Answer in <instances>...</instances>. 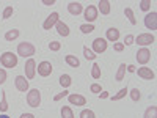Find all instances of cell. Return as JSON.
I'll return each instance as SVG.
<instances>
[{
	"mask_svg": "<svg viewBox=\"0 0 157 118\" xmlns=\"http://www.w3.org/2000/svg\"><path fill=\"white\" fill-rule=\"evenodd\" d=\"M80 118H96V115H94V112L93 110H82L80 112Z\"/></svg>",
	"mask_w": 157,
	"mask_h": 118,
	"instance_id": "4dcf8cb0",
	"label": "cell"
},
{
	"mask_svg": "<svg viewBox=\"0 0 157 118\" xmlns=\"http://www.w3.org/2000/svg\"><path fill=\"white\" fill-rule=\"evenodd\" d=\"M17 36H19V30H17V29L8 30V32L5 33V39H6V41H14Z\"/></svg>",
	"mask_w": 157,
	"mask_h": 118,
	"instance_id": "44dd1931",
	"label": "cell"
},
{
	"mask_svg": "<svg viewBox=\"0 0 157 118\" xmlns=\"http://www.w3.org/2000/svg\"><path fill=\"white\" fill-rule=\"evenodd\" d=\"M5 81H6V71L0 68V85H3Z\"/></svg>",
	"mask_w": 157,
	"mask_h": 118,
	"instance_id": "f35d334b",
	"label": "cell"
},
{
	"mask_svg": "<svg viewBox=\"0 0 157 118\" xmlns=\"http://www.w3.org/2000/svg\"><path fill=\"white\" fill-rule=\"evenodd\" d=\"M113 49H115L116 52H121V50L124 49V44H123V43H115V46H113Z\"/></svg>",
	"mask_w": 157,
	"mask_h": 118,
	"instance_id": "ab89813d",
	"label": "cell"
},
{
	"mask_svg": "<svg viewBox=\"0 0 157 118\" xmlns=\"http://www.w3.org/2000/svg\"><path fill=\"white\" fill-rule=\"evenodd\" d=\"M68 101L72 104V106H78V107H82V106H85V104H86L85 96H82V95H77V93L68 95Z\"/></svg>",
	"mask_w": 157,
	"mask_h": 118,
	"instance_id": "30bf717a",
	"label": "cell"
},
{
	"mask_svg": "<svg viewBox=\"0 0 157 118\" xmlns=\"http://www.w3.org/2000/svg\"><path fill=\"white\" fill-rule=\"evenodd\" d=\"M8 110V102H6V95L5 91L2 93V101H0V112H6Z\"/></svg>",
	"mask_w": 157,
	"mask_h": 118,
	"instance_id": "f1b7e54d",
	"label": "cell"
},
{
	"mask_svg": "<svg viewBox=\"0 0 157 118\" xmlns=\"http://www.w3.org/2000/svg\"><path fill=\"white\" fill-rule=\"evenodd\" d=\"M60 47H61V44H60L58 41H52V43L49 44V49H50V50H54V52L60 50Z\"/></svg>",
	"mask_w": 157,
	"mask_h": 118,
	"instance_id": "d590c367",
	"label": "cell"
},
{
	"mask_svg": "<svg viewBox=\"0 0 157 118\" xmlns=\"http://www.w3.org/2000/svg\"><path fill=\"white\" fill-rule=\"evenodd\" d=\"M130 99L135 101V102L140 99V90H138V88H134L132 91H130Z\"/></svg>",
	"mask_w": 157,
	"mask_h": 118,
	"instance_id": "836d02e7",
	"label": "cell"
},
{
	"mask_svg": "<svg viewBox=\"0 0 157 118\" xmlns=\"http://www.w3.org/2000/svg\"><path fill=\"white\" fill-rule=\"evenodd\" d=\"M138 76L140 77H143V79H146V81H152V79L155 77V74H154V71H151V68H138Z\"/></svg>",
	"mask_w": 157,
	"mask_h": 118,
	"instance_id": "9a60e30c",
	"label": "cell"
},
{
	"mask_svg": "<svg viewBox=\"0 0 157 118\" xmlns=\"http://www.w3.org/2000/svg\"><path fill=\"white\" fill-rule=\"evenodd\" d=\"M83 57H85L86 60H94V58H96V54L85 46V47H83Z\"/></svg>",
	"mask_w": 157,
	"mask_h": 118,
	"instance_id": "83f0119b",
	"label": "cell"
},
{
	"mask_svg": "<svg viewBox=\"0 0 157 118\" xmlns=\"http://www.w3.org/2000/svg\"><path fill=\"white\" fill-rule=\"evenodd\" d=\"M124 14L127 16L129 22L132 24V25H135V24H137V19H135V16H134V11H132V8H126V10H124Z\"/></svg>",
	"mask_w": 157,
	"mask_h": 118,
	"instance_id": "cb8c5ba5",
	"label": "cell"
},
{
	"mask_svg": "<svg viewBox=\"0 0 157 118\" xmlns=\"http://www.w3.org/2000/svg\"><path fill=\"white\" fill-rule=\"evenodd\" d=\"M68 11L71 13L72 16H78L83 11V6H82V3H78V2H71V3H68Z\"/></svg>",
	"mask_w": 157,
	"mask_h": 118,
	"instance_id": "5bb4252c",
	"label": "cell"
},
{
	"mask_svg": "<svg viewBox=\"0 0 157 118\" xmlns=\"http://www.w3.org/2000/svg\"><path fill=\"white\" fill-rule=\"evenodd\" d=\"M80 30H82V33H91L94 30V27L91 24H82L80 25Z\"/></svg>",
	"mask_w": 157,
	"mask_h": 118,
	"instance_id": "f546056e",
	"label": "cell"
},
{
	"mask_svg": "<svg viewBox=\"0 0 157 118\" xmlns=\"http://www.w3.org/2000/svg\"><path fill=\"white\" fill-rule=\"evenodd\" d=\"M32 55H35V46L32 43H19L17 46V57H29L32 58Z\"/></svg>",
	"mask_w": 157,
	"mask_h": 118,
	"instance_id": "7a4b0ae2",
	"label": "cell"
},
{
	"mask_svg": "<svg viewBox=\"0 0 157 118\" xmlns=\"http://www.w3.org/2000/svg\"><path fill=\"white\" fill-rule=\"evenodd\" d=\"M21 118H35V115L33 113H22Z\"/></svg>",
	"mask_w": 157,
	"mask_h": 118,
	"instance_id": "b9f144b4",
	"label": "cell"
},
{
	"mask_svg": "<svg viewBox=\"0 0 157 118\" xmlns=\"http://www.w3.org/2000/svg\"><path fill=\"white\" fill-rule=\"evenodd\" d=\"M107 98H109L107 91H101V99H107Z\"/></svg>",
	"mask_w": 157,
	"mask_h": 118,
	"instance_id": "7bdbcfd3",
	"label": "cell"
},
{
	"mask_svg": "<svg viewBox=\"0 0 157 118\" xmlns=\"http://www.w3.org/2000/svg\"><path fill=\"white\" fill-rule=\"evenodd\" d=\"M90 90H91V93H101V91H102V88H101L99 84H93V85L90 87Z\"/></svg>",
	"mask_w": 157,
	"mask_h": 118,
	"instance_id": "74e56055",
	"label": "cell"
},
{
	"mask_svg": "<svg viewBox=\"0 0 157 118\" xmlns=\"http://www.w3.org/2000/svg\"><path fill=\"white\" fill-rule=\"evenodd\" d=\"M127 93H129V90H127V88H121V90L118 91V93H116L115 96H112V101H120V99H123Z\"/></svg>",
	"mask_w": 157,
	"mask_h": 118,
	"instance_id": "484cf974",
	"label": "cell"
},
{
	"mask_svg": "<svg viewBox=\"0 0 157 118\" xmlns=\"http://www.w3.org/2000/svg\"><path fill=\"white\" fill-rule=\"evenodd\" d=\"M43 3H44V5H54L55 0H43Z\"/></svg>",
	"mask_w": 157,
	"mask_h": 118,
	"instance_id": "ee69618b",
	"label": "cell"
},
{
	"mask_svg": "<svg viewBox=\"0 0 157 118\" xmlns=\"http://www.w3.org/2000/svg\"><path fill=\"white\" fill-rule=\"evenodd\" d=\"M98 5H99L98 10L101 11V14H109V13H110V2H109V0H101Z\"/></svg>",
	"mask_w": 157,
	"mask_h": 118,
	"instance_id": "ac0fdd59",
	"label": "cell"
},
{
	"mask_svg": "<svg viewBox=\"0 0 157 118\" xmlns=\"http://www.w3.org/2000/svg\"><path fill=\"white\" fill-rule=\"evenodd\" d=\"M27 104L30 107H38L41 104V91L38 88H33L27 93Z\"/></svg>",
	"mask_w": 157,
	"mask_h": 118,
	"instance_id": "3957f363",
	"label": "cell"
},
{
	"mask_svg": "<svg viewBox=\"0 0 157 118\" xmlns=\"http://www.w3.org/2000/svg\"><path fill=\"white\" fill-rule=\"evenodd\" d=\"M134 41H137V44H140V46H143V47H146V46H149V44H152L154 41H155V38H154V35H151V33H141V35H138Z\"/></svg>",
	"mask_w": 157,
	"mask_h": 118,
	"instance_id": "277c9868",
	"label": "cell"
},
{
	"mask_svg": "<svg viewBox=\"0 0 157 118\" xmlns=\"http://www.w3.org/2000/svg\"><path fill=\"white\" fill-rule=\"evenodd\" d=\"M126 68H127V71H129V73H135V71H137L134 65H129V66H126Z\"/></svg>",
	"mask_w": 157,
	"mask_h": 118,
	"instance_id": "60d3db41",
	"label": "cell"
},
{
	"mask_svg": "<svg viewBox=\"0 0 157 118\" xmlns=\"http://www.w3.org/2000/svg\"><path fill=\"white\" fill-rule=\"evenodd\" d=\"M64 60H66V63L69 65L71 68H78V66H80V60H78L75 55H66Z\"/></svg>",
	"mask_w": 157,
	"mask_h": 118,
	"instance_id": "d6986e66",
	"label": "cell"
},
{
	"mask_svg": "<svg viewBox=\"0 0 157 118\" xmlns=\"http://www.w3.org/2000/svg\"><path fill=\"white\" fill-rule=\"evenodd\" d=\"M14 85H16V88L19 90V91H29V81L25 79V76H17L16 79H14Z\"/></svg>",
	"mask_w": 157,
	"mask_h": 118,
	"instance_id": "8fae6325",
	"label": "cell"
},
{
	"mask_svg": "<svg viewBox=\"0 0 157 118\" xmlns=\"http://www.w3.org/2000/svg\"><path fill=\"white\" fill-rule=\"evenodd\" d=\"M61 118H74L72 109H71L69 106H64V107H61Z\"/></svg>",
	"mask_w": 157,
	"mask_h": 118,
	"instance_id": "603a6c76",
	"label": "cell"
},
{
	"mask_svg": "<svg viewBox=\"0 0 157 118\" xmlns=\"http://www.w3.org/2000/svg\"><path fill=\"white\" fill-rule=\"evenodd\" d=\"M91 77H93V79H99L101 77V66L98 63H94L93 68H91Z\"/></svg>",
	"mask_w": 157,
	"mask_h": 118,
	"instance_id": "4316f807",
	"label": "cell"
},
{
	"mask_svg": "<svg viewBox=\"0 0 157 118\" xmlns=\"http://www.w3.org/2000/svg\"><path fill=\"white\" fill-rule=\"evenodd\" d=\"M107 39H109V41H112V43H116L118 39H120V30L115 29V27L109 29L107 30Z\"/></svg>",
	"mask_w": 157,
	"mask_h": 118,
	"instance_id": "e0dca14e",
	"label": "cell"
},
{
	"mask_svg": "<svg viewBox=\"0 0 157 118\" xmlns=\"http://www.w3.org/2000/svg\"><path fill=\"white\" fill-rule=\"evenodd\" d=\"M140 8L143 11H149L151 10V2H149V0H141V2H140Z\"/></svg>",
	"mask_w": 157,
	"mask_h": 118,
	"instance_id": "d6a6232c",
	"label": "cell"
},
{
	"mask_svg": "<svg viewBox=\"0 0 157 118\" xmlns=\"http://www.w3.org/2000/svg\"><path fill=\"white\" fill-rule=\"evenodd\" d=\"M0 63L3 65V68H16L17 66V55L13 52H3L0 55Z\"/></svg>",
	"mask_w": 157,
	"mask_h": 118,
	"instance_id": "6da1fadb",
	"label": "cell"
},
{
	"mask_svg": "<svg viewBox=\"0 0 157 118\" xmlns=\"http://www.w3.org/2000/svg\"><path fill=\"white\" fill-rule=\"evenodd\" d=\"M93 50L94 54H102V52L107 50V41L104 38H96L93 41Z\"/></svg>",
	"mask_w": 157,
	"mask_h": 118,
	"instance_id": "9c48e42d",
	"label": "cell"
},
{
	"mask_svg": "<svg viewBox=\"0 0 157 118\" xmlns=\"http://www.w3.org/2000/svg\"><path fill=\"white\" fill-rule=\"evenodd\" d=\"M145 25L148 30H155L157 29V13L152 11V13H148L145 16Z\"/></svg>",
	"mask_w": 157,
	"mask_h": 118,
	"instance_id": "5b68a950",
	"label": "cell"
},
{
	"mask_svg": "<svg viewBox=\"0 0 157 118\" xmlns=\"http://www.w3.org/2000/svg\"><path fill=\"white\" fill-rule=\"evenodd\" d=\"M85 19H86V22L96 21V19H98V8L93 6V5L86 6V10H85Z\"/></svg>",
	"mask_w": 157,
	"mask_h": 118,
	"instance_id": "4fadbf2b",
	"label": "cell"
},
{
	"mask_svg": "<svg viewBox=\"0 0 157 118\" xmlns=\"http://www.w3.org/2000/svg\"><path fill=\"white\" fill-rule=\"evenodd\" d=\"M13 13H14V10H13V6H6L5 10H3V19H10L11 16H13Z\"/></svg>",
	"mask_w": 157,
	"mask_h": 118,
	"instance_id": "1f68e13d",
	"label": "cell"
},
{
	"mask_svg": "<svg viewBox=\"0 0 157 118\" xmlns=\"http://www.w3.org/2000/svg\"><path fill=\"white\" fill-rule=\"evenodd\" d=\"M124 74H126V63H121L120 68H118L116 76H115V81H116V82H121L123 79H124Z\"/></svg>",
	"mask_w": 157,
	"mask_h": 118,
	"instance_id": "ffe728a7",
	"label": "cell"
},
{
	"mask_svg": "<svg viewBox=\"0 0 157 118\" xmlns=\"http://www.w3.org/2000/svg\"><path fill=\"white\" fill-rule=\"evenodd\" d=\"M151 60V52L148 47H141L138 52H137V61L140 65H146L148 61Z\"/></svg>",
	"mask_w": 157,
	"mask_h": 118,
	"instance_id": "52a82bcc",
	"label": "cell"
},
{
	"mask_svg": "<svg viewBox=\"0 0 157 118\" xmlns=\"http://www.w3.org/2000/svg\"><path fill=\"white\" fill-rule=\"evenodd\" d=\"M0 118H10L8 115H0Z\"/></svg>",
	"mask_w": 157,
	"mask_h": 118,
	"instance_id": "f6af8a7d",
	"label": "cell"
},
{
	"mask_svg": "<svg viewBox=\"0 0 157 118\" xmlns=\"http://www.w3.org/2000/svg\"><path fill=\"white\" fill-rule=\"evenodd\" d=\"M60 84H61V87L68 88V87L72 84V81H71V76H68V74H63V76L60 77Z\"/></svg>",
	"mask_w": 157,
	"mask_h": 118,
	"instance_id": "d4e9b609",
	"label": "cell"
},
{
	"mask_svg": "<svg viewBox=\"0 0 157 118\" xmlns=\"http://www.w3.org/2000/svg\"><path fill=\"white\" fill-rule=\"evenodd\" d=\"M55 27H57L58 35H61V36H68V35H69V27H68V25L64 24L63 21H58V22L55 24Z\"/></svg>",
	"mask_w": 157,
	"mask_h": 118,
	"instance_id": "2e32d148",
	"label": "cell"
},
{
	"mask_svg": "<svg viewBox=\"0 0 157 118\" xmlns=\"http://www.w3.org/2000/svg\"><path fill=\"white\" fill-rule=\"evenodd\" d=\"M134 35H126V38H124V46H130V44H134Z\"/></svg>",
	"mask_w": 157,
	"mask_h": 118,
	"instance_id": "e575fe53",
	"label": "cell"
},
{
	"mask_svg": "<svg viewBox=\"0 0 157 118\" xmlns=\"http://www.w3.org/2000/svg\"><path fill=\"white\" fill-rule=\"evenodd\" d=\"M24 68H25V76H27L29 81L36 76V61H35L33 58H29Z\"/></svg>",
	"mask_w": 157,
	"mask_h": 118,
	"instance_id": "8992f818",
	"label": "cell"
},
{
	"mask_svg": "<svg viewBox=\"0 0 157 118\" xmlns=\"http://www.w3.org/2000/svg\"><path fill=\"white\" fill-rule=\"evenodd\" d=\"M143 118H157V107H155V106L148 107L146 112H145V116H143Z\"/></svg>",
	"mask_w": 157,
	"mask_h": 118,
	"instance_id": "7402d4cb",
	"label": "cell"
},
{
	"mask_svg": "<svg viewBox=\"0 0 157 118\" xmlns=\"http://www.w3.org/2000/svg\"><path fill=\"white\" fill-rule=\"evenodd\" d=\"M68 93H69L68 90H63V93H58V95H55V96H54V101L57 102V101H60L61 98H66V96H68Z\"/></svg>",
	"mask_w": 157,
	"mask_h": 118,
	"instance_id": "8d00e7d4",
	"label": "cell"
},
{
	"mask_svg": "<svg viewBox=\"0 0 157 118\" xmlns=\"http://www.w3.org/2000/svg\"><path fill=\"white\" fill-rule=\"evenodd\" d=\"M38 74L41 76V77H47V76H50L52 74V65H50V61H41L38 65Z\"/></svg>",
	"mask_w": 157,
	"mask_h": 118,
	"instance_id": "ba28073f",
	"label": "cell"
},
{
	"mask_svg": "<svg viewBox=\"0 0 157 118\" xmlns=\"http://www.w3.org/2000/svg\"><path fill=\"white\" fill-rule=\"evenodd\" d=\"M60 19H58V13H52V14L44 21V24H43V29L44 30H50L52 27H54V25L58 22Z\"/></svg>",
	"mask_w": 157,
	"mask_h": 118,
	"instance_id": "7c38bea8",
	"label": "cell"
}]
</instances>
